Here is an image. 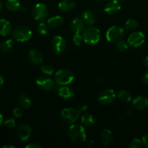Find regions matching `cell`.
Here are the masks:
<instances>
[{
	"label": "cell",
	"instance_id": "obj_5",
	"mask_svg": "<svg viewBox=\"0 0 148 148\" xmlns=\"http://www.w3.org/2000/svg\"><path fill=\"white\" fill-rule=\"evenodd\" d=\"M123 36L124 30L120 26H112L106 32V38L111 43H117L120 41L122 40Z\"/></svg>",
	"mask_w": 148,
	"mask_h": 148
},
{
	"label": "cell",
	"instance_id": "obj_6",
	"mask_svg": "<svg viewBox=\"0 0 148 148\" xmlns=\"http://www.w3.org/2000/svg\"><path fill=\"white\" fill-rule=\"evenodd\" d=\"M61 117L65 122L73 124L79 117V111L73 108H65L61 111Z\"/></svg>",
	"mask_w": 148,
	"mask_h": 148
},
{
	"label": "cell",
	"instance_id": "obj_18",
	"mask_svg": "<svg viewBox=\"0 0 148 148\" xmlns=\"http://www.w3.org/2000/svg\"><path fill=\"white\" fill-rule=\"evenodd\" d=\"M58 95L64 99H70L74 96V91L66 85H62L57 90Z\"/></svg>",
	"mask_w": 148,
	"mask_h": 148
},
{
	"label": "cell",
	"instance_id": "obj_15",
	"mask_svg": "<svg viewBox=\"0 0 148 148\" xmlns=\"http://www.w3.org/2000/svg\"><path fill=\"white\" fill-rule=\"evenodd\" d=\"M132 106L135 109L144 110L148 106V99L143 96H137L132 101Z\"/></svg>",
	"mask_w": 148,
	"mask_h": 148
},
{
	"label": "cell",
	"instance_id": "obj_45",
	"mask_svg": "<svg viewBox=\"0 0 148 148\" xmlns=\"http://www.w3.org/2000/svg\"><path fill=\"white\" fill-rule=\"evenodd\" d=\"M2 122H3V116H2V115L0 114V126L1 125Z\"/></svg>",
	"mask_w": 148,
	"mask_h": 148
},
{
	"label": "cell",
	"instance_id": "obj_31",
	"mask_svg": "<svg viewBox=\"0 0 148 148\" xmlns=\"http://www.w3.org/2000/svg\"><path fill=\"white\" fill-rule=\"evenodd\" d=\"M41 70L46 75H52L54 73V69L50 65L43 64L41 66Z\"/></svg>",
	"mask_w": 148,
	"mask_h": 148
},
{
	"label": "cell",
	"instance_id": "obj_34",
	"mask_svg": "<svg viewBox=\"0 0 148 148\" xmlns=\"http://www.w3.org/2000/svg\"><path fill=\"white\" fill-rule=\"evenodd\" d=\"M4 125L7 128H14L16 125L15 120L14 119H8L4 122Z\"/></svg>",
	"mask_w": 148,
	"mask_h": 148
},
{
	"label": "cell",
	"instance_id": "obj_25",
	"mask_svg": "<svg viewBox=\"0 0 148 148\" xmlns=\"http://www.w3.org/2000/svg\"><path fill=\"white\" fill-rule=\"evenodd\" d=\"M13 47V41L12 39L4 40L0 45V49L3 53H9Z\"/></svg>",
	"mask_w": 148,
	"mask_h": 148
},
{
	"label": "cell",
	"instance_id": "obj_40",
	"mask_svg": "<svg viewBox=\"0 0 148 148\" xmlns=\"http://www.w3.org/2000/svg\"><path fill=\"white\" fill-rule=\"evenodd\" d=\"M133 113V110L132 109H128L126 111V115H131Z\"/></svg>",
	"mask_w": 148,
	"mask_h": 148
},
{
	"label": "cell",
	"instance_id": "obj_32",
	"mask_svg": "<svg viewBox=\"0 0 148 148\" xmlns=\"http://www.w3.org/2000/svg\"><path fill=\"white\" fill-rule=\"evenodd\" d=\"M73 41L75 46H81V43L83 41V37L80 33H75L73 38Z\"/></svg>",
	"mask_w": 148,
	"mask_h": 148
},
{
	"label": "cell",
	"instance_id": "obj_42",
	"mask_svg": "<svg viewBox=\"0 0 148 148\" xmlns=\"http://www.w3.org/2000/svg\"><path fill=\"white\" fill-rule=\"evenodd\" d=\"M4 148H15V146L11 145H7L4 146Z\"/></svg>",
	"mask_w": 148,
	"mask_h": 148
},
{
	"label": "cell",
	"instance_id": "obj_44",
	"mask_svg": "<svg viewBox=\"0 0 148 148\" xmlns=\"http://www.w3.org/2000/svg\"><path fill=\"white\" fill-rule=\"evenodd\" d=\"M86 109H87V106H84V107H82V108H80L78 111H79V112H81V111H84V110H86Z\"/></svg>",
	"mask_w": 148,
	"mask_h": 148
},
{
	"label": "cell",
	"instance_id": "obj_29",
	"mask_svg": "<svg viewBox=\"0 0 148 148\" xmlns=\"http://www.w3.org/2000/svg\"><path fill=\"white\" fill-rule=\"evenodd\" d=\"M37 30L39 34L42 35V36H45V35L47 34L48 31H49L48 25L44 23V22H40V23H39L37 27Z\"/></svg>",
	"mask_w": 148,
	"mask_h": 148
},
{
	"label": "cell",
	"instance_id": "obj_17",
	"mask_svg": "<svg viewBox=\"0 0 148 148\" xmlns=\"http://www.w3.org/2000/svg\"><path fill=\"white\" fill-rule=\"evenodd\" d=\"M75 7V3L72 0H62L58 4V8L60 11L68 12L72 11Z\"/></svg>",
	"mask_w": 148,
	"mask_h": 148
},
{
	"label": "cell",
	"instance_id": "obj_27",
	"mask_svg": "<svg viewBox=\"0 0 148 148\" xmlns=\"http://www.w3.org/2000/svg\"><path fill=\"white\" fill-rule=\"evenodd\" d=\"M118 98L119 100L123 103H129L131 101L132 97L131 95L129 93L128 91L126 90H121L119 92L118 95Z\"/></svg>",
	"mask_w": 148,
	"mask_h": 148
},
{
	"label": "cell",
	"instance_id": "obj_41",
	"mask_svg": "<svg viewBox=\"0 0 148 148\" xmlns=\"http://www.w3.org/2000/svg\"><path fill=\"white\" fill-rule=\"evenodd\" d=\"M4 84V78L0 75V87Z\"/></svg>",
	"mask_w": 148,
	"mask_h": 148
},
{
	"label": "cell",
	"instance_id": "obj_13",
	"mask_svg": "<svg viewBox=\"0 0 148 148\" xmlns=\"http://www.w3.org/2000/svg\"><path fill=\"white\" fill-rule=\"evenodd\" d=\"M121 9L120 2L118 0H112L107 2L104 7V11L107 14H113L117 13Z\"/></svg>",
	"mask_w": 148,
	"mask_h": 148
},
{
	"label": "cell",
	"instance_id": "obj_11",
	"mask_svg": "<svg viewBox=\"0 0 148 148\" xmlns=\"http://www.w3.org/2000/svg\"><path fill=\"white\" fill-rule=\"evenodd\" d=\"M36 83L41 89L46 91L52 90L55 87V84L53 80L49 78L44 77H40L38 78L36 81Z\"/></svg>",
	"mask_w": 148,
	"mask_h": 148
},
{
	"label": "cell",
	"instance_id": "obj_19",
	"mask_svg": "<svg viewBox=\"0 0 148 148\" xmlns=\"http://www.w3.org/2000/svg\"><path fill=\"white\" fill-rule=\"evenodd\" d=\"M100 138H101L102 143H103V145H108L111 144L112 142L113 141V134L110 130H103L101 133V136H100Z\"/></svg>",
	"mask_w": 148,
	"mask_h": 148
},
{
	"label": "cell",
	"instance_id": "obj_37",
	"mask_svg": "<svg viewBox=\"0 0 148 148\" xmlns=\"http://www.w3.org/2000/svg\"><path fill=\"white\" fill-rule=\"evenodd\" d=\"M142 80L146 85H148V72H145L142 77Z\"/></svg>",
	"mask_w": 148,
	"mask_h": 148
},
{
	"label": "cell",
	"instance_id": "obj_28",
	"mask_svg": "<svg viewBox=\"0 0 148 148\" xmlns=\"http://www.w3.org/2000/svg\"><path fill=\"white\" fill-rule=\"evenodd\" d=\"M139 26V23L134 19H129L125 23V27L128 30H134Z\"/></svg>",
	"mask_w": 148,
	"mask_h": 148
},
{
	"label": "cell",
	"instance_id": "obj_43",
	"mask_svg": "<svg viewBox=\"0 0 148 148\" xmlns=\"http://www.w3.org/2000/svg\"><path fill=\"white\" fill-rule=\"evenodd\" d=\"M96 81H97V83H99V84H102L103 82V80L101 79V78H97Z\"/></svg>",
	"mask_w": 148,
	"mask_h": 148
},
{
	"label": "cell",
	"instance_id": "obj_23",
	"mask_svg": "<svg viewBox=\"0 0 148 148\" xmlns=\"http://www.w3.org/2000/svg\"><path fill=\"white\" fill-rule=\"evenodd\" d=\"M81 18L84 20L86 24L91 25L95 23L96 17L95 14L90 11H84L81 13Z\"/></svg>",
	"mask_w": 148,
	"mask_h": 148
},
{
	"label": "cell",
	"instance_id": "obj_22",
	"mask_svg": "<svg viewBox=\"0 0 148 148\" xmlns=\"http://www.w3.org/2000/svg\"><path fill=\"white\" fill-rule=\"evenodd\" d=\"M17 101H18L19 106L22 108H28L31 105V100L26 93L20 94L17 98Z\"/></svg>",
	"mask_w": 148,
	"mask_h": 148
},
{
	"label": "cell",
	"instance_id": "obj_46",
	"mask_svg": "<svg viewBox=\"0 0 148 148\" xmlns=\"http://www.w3.org/2000/svg\"><path fill=\"white\" fill-rule=\"evenodd\" d=\"M2 7H3L2 4H1V1H0V11H1V10H2Z\"/></svg>",
	"mask_w": 148,
	"mask_h": 148
},
{
	"label": "cell",
	"instance_id": "obj_7",
	"mask_svg": "<svg viewBox=\"0 0 148 148\" xmlns=\"http://www.w3.org/2000/svg\"><path fill=\"white\" fill-rule=\"evenodd\" d=\"M48 14L47 7L43 3H38L33 8V16L36 20L43 22Z\"/></svg>",
	"mask_w": 148,
	"mask_h": 148
},
{
	"label": "cell",
	"instance_id": "obj_1",
	"mask_svg": "<svg viewBox=\"0 0 148 148\" xmlns=\"http://www.w3.org/2000/svg\"><path fill=\"white\" fill-rule=\"evenodd\" d=\"M83 40L89 45H95L100 40L101 33L98 28L94 27H88L83 31Z\"/></svg>",
	"mask_w": 148,
	"mask_h": 148
},
{
	"label": "cell",
	"instance_id": "obj_36",
	"mask_svg": "<svg viewBox=\"0 0 148 148\" xmlns=\"http://www.w3.org/2000/svg\"><path fill=\"white\" fill-rule=\"evenodd\" d=\"M26 148H41V145H39V143H31L30 144H28L26 146Z\"/></svg>",
	"mask_w": 148,
	"mask_h": 148
},
{
	"label": "cell",
	"instance_id": "obj_14",
	"mask_svg": "<svg viewBox=\"0 0 148 148\" xmlns=\"http://www.w3.org/2000/svg\"><path fill=\"white\" fill-rule=\"evenodd\" d=\"M85 25V23L84 20L80 17H75L71 21V29L73 33H80L83 31Z\"/></svg>",
	"mask_w": 148,
	"mask_h": 148
},
{
	"label": "cell",
	"instance_id": "obj_38",
	"mask_svg": "<svg viewBox=\"0 0 148 148\" xmlns=\"http://www.w3.org/2000/svg\"><path fill=\"white\" fill-rule=\"evenodd\" d=\"M142 143H143L144 145H145V147H148V134H146V135L144 136V137H142Z\"/></svg>",
	"mask_w": 148,
	"mask_h": 148
},
{
	"label": "cell",
	"instance_id": "obj_20",
	"mask_svg": "<svg viewBox=\"0 0 148 148\" xmlns=\"http://www.w3.org/2000/svg\"><path fill=\"white\" fill-rule=\"evenodd\" d=\"M11 32V25L8 20L5 19L0 20V35L2 36H7Z\"/></svg>",
	"mask_w": 148,
	"mask_h": 148
},
{
	"label": "cell",
	"instance_id": "obj_39",
	"mask_svg": "<svg viewBox=\"0 0 148 148\" xmlns=\"http://www.w3.org/2000/svg\"><path fill=\"white\" fill-rule=\"evenodd\" d=\"M143 62H144V65H145L147 68H148V56H146V57L144 59Z\"/></svg>",
	"mask_w": 148,
	"mask_h": 148
},
{
	"label": "cell",
	"instance_id": "obj_9",
	"mask_svg": "<svg viewBox=\"0 0 148 148\" xmlns=\"http://www.w3.org/2000/svg\"><path fill=\"white\" fill-rule=\"evenodd\" d=\"M51 46L55 53L60 54L66 48V41L62 36H55L51 42Z\"/></svg>",
	"mask_w": 148,
	"mask_h": 148
},
{
	"label": "cell",
	"instance_id": "obj_26",
	"mask_svg": "<svg viewBox=\"0 0 148 148\" xmlns=\"http://www.w3.org/2000/svg\"><path fill=\"white\" fill-rule=\"evenodd\" d=\"M6 7L11 12H15L20 8V4L18 0H7Z\"/></svg>",
	"mask_w": 148,
	"mask_h": 148
},
{
	"label": "cell",
	"instance_id": "obj_35",
	"mask_svg": "<svg viewBox=\"0 0 148 148\" xmlns=\"http://www.w3.org/2000/svg\"><path fill=\"white\" fill-rule=\"evenodd\" d=\"M13 115L16 118H19V117L22 116L23 115V109L21 107H18V108H15L13 110Z\"/></svg>",
	"mask_w": 148,
	"mask_h": 148
},
{
	"label": "cell",
	"instance_id": "obj_10",
	"mask_svg": "<svg viewBox=\"0 0 148 148\" xmlns=\"http://www.w3.org/2000/svg\"><path fill=\"white\" fill-rule=\"evenodd\" d=\"M116 98L115 92L113 89H107L99 95L98 101L102 105H109L115 101Z\"/></svg>",
	"mask_w": 148,
	"mask_h": 148
},
{
	"label": "cell",
	"instance_id": "obj_24",
	"mask_svg": "<svg viewBox=\"0 0 148 148\" xmlns=\"http://www.w3.org/2000/svg\"><path fill=\"white\" fill-rule=\"evenodd\" d=\"M81 122L86 127H91L95 124V120L90 114H84L81 116Z\"/></svg>",
	"mask_w": 148,
	"mask_h": 148
},
{
	"label": "cell",
	"instance_id": "obj_12",
	"mask_svg": "<svg viewBox=\"0 0 148 148\" xmlns=\"http://www.w3.org/2000/svg\"><path fill=\"white\" fill-rule=\"evenodd\" d=\"M32 132V129L28 124H23L19 126L17 129V134L20 140L23 142L27 141Z\"/></svg>",
	"mask_w": 148,
	"mask_h": 148
},
{
	"label": "cell",
	"instance_id": "obj_2",
	"mask_svg": "<svg viewBox=\"0 0 148 148\" xmlns=\"http://www.w3.org/2000/svg\"><path fill=\"white\" fill-rule=\"evenodd\" d=\"M68 135L73 141L78 143H84L86 139L85 130L79 124H72L68 128Z\"/></svg>",
	"mask_w": 148,
	"mask_h": 148
},
{
	"label": "cell",
	"instance_id": "obj_33",
	"mask_svg": "<svg viewBox=\"0 0 148 148\" xmlns=\"http://www.w3.org/2000/svg\"><path fill=\"white\" fill-rule=\"evenodd\" d=\"M142 145V141L138 138H134L129 143V147L130 148H139Z\"/></svg>",
	"mask_w": 148,
	"mask_h": 148
},
{
	"label": "cell",
	"instance_id": "obj_30",
	"mask_svg": "<svg viewBox=\"0 0 148 148\" xmlns=\"http://www.w3.org/2000/svg\"><path fill=\"white\" fill-rule=\"evenodd\" d=\"M115 43V48L118 51L124 52L127 51L128 48H129V44H128L127 42L124 41V40H121Z\"/></svg>",
	"mask_w": 148,
	"mask_h": 148
},
{
	"label": "cell",
	"instance_id": "obj_8",
	"mask_svg": "<svg viewBox=\"0 0 148 148\" xmlns=\"http://www.w3.org/2000/svg\"><path fill=\"white\" fill-rule=\"evenodd\" d=\"M145 40V35L141 31H136L132 33L129 36L127 43L129 46L133 48H138L142 46Z\"/></svg>",
	"mask_w": 148,
	"mask_h": 148
},
{
	"label": "cell",
	"instance_id": "obj_4",
	"mask_svg": "<svg viewBox=\"0 0 148 148\" xmlns=\"http://www.w3.org/2000/svg\"><path fill=\"white\" fill-rule=\"evenodd\" d=\"M32 31L27 26L20 25L16 27L12 32V38L18 42H26L30 40Z\"/></svg>",
	"mask_w": 148,
	"mask_h": 148
},
{
	"label": "cell",
	"instance_id": "obj_3",
	"mask_svg": "<svg viewBox=\"0 0 148 148\" xmlns=\"http://www.w3.org/2000/svg\"><path fill=\"white\" fill-rule=\"evenodd\" d=\"M74 79V75L71 70L61 69L55 73V80L58 85H67L71 84Z\"/></svg>",
	"mask_w": 148,
	"mask_h": 148
},
{
	"label": "cell",
	"instance_id": "obj_21",
	"mask_svg": "<svg viewBox=\"0 0 148 148\" xmlns=\"http://www.w3.org/2000/svg\"><path fill=\"white\" fill-rule=\"evenodd\" d=\"M64 19L61 16L56 15L49 18L47 21V25L51 28H57L63 24Z\"/></svg>",
	"mask_w": 148,
	"mask_h": 148
},
{
	"label": "cell",
	"instance_id": "obj_16",
	"mask_svg": "<svg viewBox=\"0 0 148 148\" xmlns=\"http://www.w3.org/2000/svg\"><path fill=\"white\" fill-rule=\"evenodd\" d=\"M28 59L32 63L35 64H39L43 62L44 56L37 49H31L28 52Z\"/></svg>",
	"mask_w": 148,
	"mask_h": 148
}]
</instances>
